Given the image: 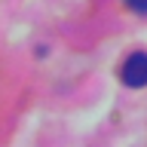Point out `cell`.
Instances as JSON below:
<instances>
[{"label":"cell","mask_w":147,"mask_h":147,"mask_svg":"<svg viewBox=\"0 0 147 147\" xmlns=\"http://www.w3.org/2000/svg\"><path fill=\"white\" fill-rule=\"evenodd\" d=\"M119 80L132 86V89H141L147 86V52H132L119 67Z\"/></svg>","instance_id":"cell-1"},{"label":"cell","mask_w":147,"mask_h":147,"mask_svg":"<svg viewBox=\"0 0 147 147\" xmlns=\"http://www.w3.org/2000/svg\"><path fill=\"white\" fill-rule=\"evenodd\" d=\"M126 6H129V9H135V12H144V16H147V0H126Z\"/></svg>","instance_id":"cell-2"}]
</instances>
